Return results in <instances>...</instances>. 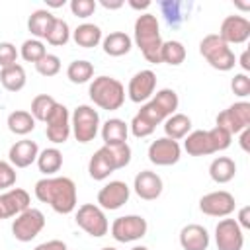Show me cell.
I'll use <instances>...</instances> for the list:
<instances>
[{"label": "cell", "mask_w": 250, "mask_h": 250, "mask_svg": "<svg viewBox=\"0 0 250 250\" xmlns=\"http://www.w3.org/2000/svg\"><path fill=\"white\" fill-rule=\"evenodd\" d=\"M33 191L59 215H70L76 209V184L66 176H45L35 182Z\"/></svg>", "instance_id": "obj_1"}, {"label": "cell", "mask_w": 250, "mask_h": 250, "mask_svg": "<svg viewBox=\"0 0 250 250\" xmlns=\"http://www.w3.org/2000/svg\"><path fill=\"white\" fill-rule=\"evenodd\" d=\"M131 146L127 143L121 145H104L100 146L88 162V174L92 180L102 182L107 180L111 172L125 168L131 162Z\"/></svg>", "instance_id": "obj_2"}, {"label": "cell", "mask_w": 250, "mask_h": 250, "mask_svg": "<svg viewBox=\"0 0 250 250\" xmlns=\"http://www.w3.org/2000/svg\"><path fill=\"white\" fill-rule=\"evenodd\" d=\"M135 43L141 49L143 57L152 62L158 64L160 62V49H162V37H160V25L154 14L145 12L139 14L135 20Z\"/></svg>", "instance_id": "obj_3"}, {"label": "cell", "mask_w": 250, "mask_h": 250, "mask_svg": "<svg viewBox=\"0 0 250 250\" xmlns=\"http://www.w3.org/2000/svg\"><path fill=\"white\" fill-rule=\"evenodd\" d=\"M88 94L94 105H98L100 109H107V111L119 109L125 102V86L117 78L105 76V74L96 76L90 82Z\"/></svg>", "instance_id": "obj_4"}, {"label": "cell", "mask_w": 250, "mask_h": 250, "mask_svg": "<svg viewBox=\"0 0 250 250\" xmlns=\"http://www.w3.org/2000/svg\"><path fill=\"white\" fill-rule=\"evenodd\" d=\"M199 53L209 62V66H213L219 72H229L236 64L234 51L217 33H209L199 41Z\"/></svg>", "instance_id": "obj_5"}, {"label": "cell", "mask_w": 250, "mask_h": 250, "mask_svg": "<svg viewBox=\"0 0 250 250\" xmlns=\"http://www.w3.org/2000/svg\"><path fill=\"white\" fill-rule=\"evenodd\" d=\"M70 129H72V135L78 143L86 145V143L94 141L98 131H100V113H98V109H94L88 104L76 105L72 115H70Z\"/></svg>", "instance_id": "obj_6"}, {"label": "cell", "mask_w": 250, "mask_h": 250, "mask_svg": "<svg viewBox=\"0 0 250 250\" xmlns=\"http://www.w3.org/2000/svg\"><path fill=\"white\" fill-rule=\"evenodd\" d=\"M76 225L90 236L94 238H100V236H105L107 230H109V223H107V217H105V211L96 205V203H84L76 209V217H74Z\"/></svg>", "instance_id": "obj_7"}, {"label": "cell", "mask_w": 250, "mask_h": 250, "mask_svg": "<svg viewBox=\"0 0 250 250\" xmlns=\"http://www.w3.org/2000/svg\"><path fill=\"white\" fill-rule=\"evenodd\" d=\"M45 229V215L35 207H27L12 221V236L20 242H31Z\"/></svg>", "instance_id": "obj_8"}, {"label": "cell", "mask_w": 250, "mask_h": 250, "mask_svg": "<svg viewBox=\"0 0 250 250\" xmlns=\"http://www.w3.org/2000/svg\"><path fill=\"white\" fill-rule=\"evenodd\" d=\"M164 119H166V115L148 100V102H145V104L141 105V109H139V111L135 113V117L131 119L129 131L133 133V137L145 139V137L152 135L154 129H156V125L164 123Z\"/></svg>", "instance_id": "obj_9"}, {"label": "cell", "mask_w": 250, "mask_h": 250, "mask_svg": "<svg viewBox=\"0 0 250 250\" xmlns=\"http://www.w3.org/2000/svg\"><path fill=\"white\" fill-rule=\"evenodd\" d=\"M148 230V223L145 217L141 215H123L117 217L111 227L109 232L117 242H135L141 240Z\"/></svg>", "instance_id": "obj_10"}, {"label": "cell", "mask_w": 250, "mask_h": 250, "mask_svg": "<svg viewBox=\"0 0 250 250\" xmlns=\"http://www.w3.org/2000/svg\"><path fill=\"white\" fill-rule=\"evenodd\" d=\"M215 123L227 129L230 135H238L246 127H250V104L248 102H234L221 113H217Z\"/></svg>", "instance_id": "obj_11"}, {"label": "cell", "mask_w": 250, "mask_h": 250, "mask_svg": "<svg viewBox=\"0 0 250 250\" xmlns=\"http://www.w3.org/2000/svg\"><path fill=\"white\" fill-rule=\"evenodd\" d=\"M47 127H45V135L53 145H62L68 141L72 129H70V113L68 107L59 104L53 107V111L49 113V117L45 119Z\"/></svg>", "instance_id": "obj_12"}, {"label": "cell", "mask_w": 250, "mask_h": 250, "mask_svg": "<svg viewBox=\"0 0 250 250\" xmlns=\"http://www.w3.org/2000/svg\"><path fill=\"white\" fill-rule=\"evenodd\" d=\"M236 207L234 195L227 189H217L209 191L199 199V211L209 217H229Z\"/></svg>", "instance_id": "obj_13"}, {"label": "cell", "mask_w": 250, "mask_h": 250, "mask_svg": "<svg viewBox=\"0 0 250 250\" xmlns=\"http://www.w3.org/2000/svg\"><path fill=\"white\" fill-rule=\"evenodd\" d=\"M215 244L219 250H242L244 230L234 219H221L215 227Z\"/></svg>", "instance_id": "obj_14"}, {"label": "cell", "mask_w": 250, "mask_h": 250, "mask_svg": "<svg viewBox=\"0 0 250 250\" xmlns=\"http://www.w3.org/2000/svg\"><path fill=\"white\" fill-rule=\"evenodd\" d=\"M148 160L156 166H172L182 158V146L178 141L160 137L148 145Z\"/></svg>", "instance_id": "obj_15"}, {"label": "cell", "mask_w": 250, "mask_h": 250, "mask_svg": "<svg viewBox=\"0 0 250 250\" xmlns=\"http://www.w3.org/2000/svg\"><path fill=\"white\" fill-rule=\"evenodd\" d=\"M131 188L123 180H111L98 191V205L104 211H115L129 201Z\"/></svg>", "instance_id": "obj_16"}, {"label": "cell", "mask_w": 250, "mask_h": 250, "mask_svg": "<svg viewBox=\"0 0 250 250\" xmlns=\"http://www.w3.org/2000/svg\"><path fill=\"white\" fill-rule=\"evenodd\" d=\"M229 47L230 45H242L250 37V21L244 16H227L221 21L219 33H217Z\"/></svg>", "instance_id": "obj_17"}, {"label": "cell", "mask_w": 250, "mask_h": 250, "mask_svg": "<svg viewBox=\"0 0 250 250\" xmlns=\"http://www.w3.org/2000/svg\"><path fill=\"white\" fill-rule=\"evenodd\" d=\"M156 90V74L152 70H139L127 84V96L135 104H145L154 96Z\"/></svg>", "instance_id": "obj_18"}, {"label": "cell", "mask_w": 250, "mask_h": 250, "mask_svg": "<svg viewBox=\"0 0 250 250\" xmlns=\"http://www.w3.org/2000/svg\"><path fill=\"white\" fill-rule=\"evenodd\" d=\"M27 207H31V197L21 188H10L0 193V221L18 217Z\"/></svg>", "instance_id": "obj_19"}, {"label": "cell", "mask_w": 250, "mask_h": 250, "mask_svg": "<svg viewBox=\"0 0 250 250\" xmlns=\"http://www.w3.org/2000/svg\"><path fill=\"white\" fill-rule=\"evenodd\" d=\"M133 189L135 193L145 199V201H154L160 197L162 189H164V184H162V178L152 172V170H143L135 176L133 180Z\"/></svg>", "instance_id": "obj_20"}, {"label": "cell", "mask_w": 250, "mask_h": 250, "mask_svg": "<svg viewBox=\"0 0 250 250\" xmlns=\"http://www.w3.org/2000/svg\"><path fill=\"white\" fill-rule=\"evenodd\" d=\"M39 156V146L31 139L16 141L8 150V162L14 168H27L31 166Z\"/></svg>", "instance_id": "obj_21"}, {"label": "cell", "mask_w": 250, "mask_h": 250, "mask_svg": "<svg viewBox=\"0 0 250 250\" xmlns=\"http://www.w3.org/2000/svg\"><path fill=\"white\" fill-rule=\"evenodd\" d=\"M184 139H186L184 141V150L189 156H207V154H215L217 152L215 143L211 139V133L205 131V129L191 131Z\"/></svg>", "instance_id": "obj_22"}, {"label": "cell", "mask_w": 250, "mask_h": 250, "mask_svg": "<svg viewBox=\"0 0 250 250\" xmlns=\"http://www.w3.org/2000/svg\"><path fill=\"white\" fill-rule=\"evenodd\" d=\"M180 246L184 250H207L209 248V232L203 225L189 223L180 230Z\"/></svg>", "instance_id": "obj_23"}, {"label": "cell", "mask_w": 250, "mask_h": 250, "mask_svg": "<svg viewBox=\"0 0 250 250\" xmlns=\"http://www.w3.org/2000/svg\"><path fill=\"white\" fill-rule=\"evenodd\" d=\"M55 20H57V16H53L45 8H39V10L31 12V16L27 20V29L35 39H45L49 35V31H51Z\"/></svg>", "instance_id": "obj_24"}, {"label": "cell", "mask_w": 250, "mask_h": 250, "mask_svg": "<svg viewBox=\"0 0 250 250\" xmlns=\"http://www.w3.org/2000/svg\"><path fill=\"white\" fill-rule=\"evenodd\" d=\"M100 133H102L104 145H121V143H127L129 125L119 117H111L102 125Z\"/></svg>", "instance_id": "obj_25"}, {"label": "cell", "mask_w": 250, "mask_h": 250, "mask_svg": "<svg viewBox=\"0 0 250 250\" xmlns=\"http://www.w3.org/2000/svg\"><path fill=\"white\" fill-rule=\"evenodd\" d=\"M102 47H104V53L109 57H123L131 51L133 39L125 31H111L102 39Z\"/></svg>", "instance_id": "obj_26"}, {"label": "cell", "mask_w": 250, "mask_h": 250, "mask_svg": "<svg viewBox=\"0 0 250 250\" xmlns=\"http://www.w3.org/2000/svg\"><path fill=\"white\" fill-rule=\"evenodd\" d=\"M72 39H74V43H76L78 47H82V49H92V47H98L104 37H102L100 25L86 21V23H80V25L72 31Z\"/></svg>", "instance_id": "obj_27"}, {"label": "cell", "mask_w": 250, "mask_h": 250, "mask_svg": "<svg viewBox=\"0 0 250 250\" xmlns=\"http://www.w3.org/2000/svg\"><path fill=\"white\" fill-rule=\"evenodd\" d=\"M209 176L215 184H229L236 176V162L229 156H217L209 164Z\"/></svg>", "instance_id": "obj_28"}, {"label": "cell", "mask_w": 250, "mask_h": 250, "mask_svg": "<svg viewBox=\"0 0 250 250\" xmlns=\"http://www.w3.org/2000/svg\"><path fill=\"white\" fill-rule=\"evenodd\" d=\"M164 133L168 139L172 141H180L184 139L188 133H191V119L186 113H174L170 117L164 119Z\"/></svg>", "instance_id": "obj_29"}, {"label": "cell", "mask_w": 250, "mask_h": 250, "mask_svg": "<svg viewBox=\"0 0 250 250\" xmlns=\"http://www.w3.org/2000/svg\"><path fill=\"white\" fill-rule=\"evenodd\" d=\"M27 82L25 70L21 64H10L6 68H0V84L8 90V92H20Z\"/></svg>", "instance_id": "obj_30"}, {"label": "cell", "mask_w": 250, "mask_h": 250, "mask_svg": "<svg viewBox=\"0 0 250 250\" xmlns=\"http://www.w3.org/2000/svg\"><path fill=\"white\" fill-rule=\"evenodd\" d=\"M35 162H37L39 172H43L45 176H53L62 168V152L57 146L43 148V150H39V156Z\"/></svg>", "instance_id": "obj_31"}, {"label": "cell", "mask_w": 250, "mask_h": 250, "mask_svg": "<svg viewBox=\"0 0 250 250\" xmlns=\"http://www.w3.org/2000/svg\"><path fill=\"white\" fill-rule=\"evenodd\" d=\"M6 125H8L10 133L25 137V135H29V133L35 129V119H33V115H31L29 111H25V109H16V111H12V113L8 115Z\"/></svg>", "instance_id": "obj_32"}, {"label": "cell", "mask_w": 250, "mask_h": 250, "mask_svg": "<svg viewBox=\"0 0 250 250\" xmlns=\"http://www.w3.org/2000/svg\"><path fill=\"white\" fill-rule=\"evenodd\" d=\"M186 47L182 41L170 39V41H162V49H160V62H166L170 66H180L186 61Z\"/></svg>", "instance_id": "obj_33"}, {"label": "cell", "mask_w": 250, "mask_h": 250, "mask_svg": "<svg viewBox=\"0 0 250 250\" xmlns=\"http://www.w3.org/2000/svg\"><path fill=\"white\" fill-rule=\"evenodd\" d=\"M158 6H160V10H162V16L166 18L168 25H172V27H178L182 21H186L188 14H186L184 10H186V8H189L191 4H186V2H178V0H164V2H160Z\"/></svg>", "instance_id": "obj_34"}, {"label": "cell", "mask_w": 250, "mask_h": 250, "mask_svg": "<svg viewBox=\"0 0 250 250\" xmlns=\"http://www.w3.org/2000/svg\"><path fill=\"white\" fill-rule=\"evenodd\" d=\"M150 102H152L166 117L174 115L176 109H178V105H180V98H178L176 90H172V88H162V90H158V92L150 98Z\"/></svg>", "instance_id": "obj_35"}, {"label": "cell", "mask_w": 250, "mask_h": 250, "mask_svg": "<svg viewBox=\"0 0 250 250\" xmlns=\"http://www.w3.org/2000/svg\"><path fill=\"white\" fill-rule=\"evenodd\" d=\"M66 78L72 84H86L94 78V64L90 61H84V59L72 61L66 68Z\"/></svg>", "instance_id": "obj_36"}, {"label": "cell", "mask_w": 250, "mask_h": 250, "mask_svg": "<svg viewBox=\"0 0 250 250\" xmlns=\"http://www.w3.org/2000/svg\"><path fill=\"white\" fill-rule=\"evenodd\" d=\"M55 105H57V100H55L53 96H49V94H39V96H35V98L31 100V109H29V113L33 115L35 121H43V123H45V119L49 117V113L53 111Z\"/></svg>", "instance_id": "obj_37"}, {"label": "cell", "mask_w": 250, "mask_h": 250, "mask_svg": "<svg viewBox=\"0 0 250 250\" xmlns=\"http://www.w3.org/2000/svg\"><path fill=\"white\" fill-rule=\"evenodd\" d=\"M20 55H21V59L25 61V62H39L45 55H47V49H45V43L41 41V39H35V37H31V39H25L23 43H21V47H20Z\"/></svg>", "instance_id": "obj_38"}, {"label": "cell", "mask_w": 250, "mask_h": 250, "mask_svg": "<svg viewBox=\"0 0 250 250\" xmlns=\"http://www.w3.org/2000/svg\"><path fill=\"white\" fill-rule=\"evenodd\" d=\"M70 33H72V31H70L68 23H66L64 20L57 18V20H55V23H53V27H51V31H49V35H47L45 39H47V43H49V45L62 47V45H66V43H68Z\"/></svg>", "instance_id": "obj_39"}, {"label": "cell", "mask_w": 250, "mask_h": 250, "mask_svg": "<svg viewBox=\"0 0 250 250\" xmlns=\"http://www.w3.org/2000/svg\"><path fill=\"white\" fill-rule=\"evenodd\" d=\"M35 70L41 74V76H57L61 72V59L53 53H47L39 62H35Z\"/></svg>", "instance_id": "obj_40"}, {"label": "cell", "mask_w": 250, "mask_h": 250, "mask_svg": "<svg viewBox=\"0 0 250 250\" xmlns=\"http://www.w3.org/2000/svg\"><path fill=\"white\" fill-rule=\"evenodd\" d=\"M96 6H98L96 0H70V12H72V16L82 18V20L90 18L96 12Z\"/></svg>", "instance_id": "obj_41"}, {"label": "cell", "mask_w": 250, "mask_h": 250, "mask_svg": "<svg viewBox=\"0 0 250 250\" xmlns=\"http://www.w3.org/2000/svg\"><path fill=\"white\" fill-rule=\"evenodd\" d=\"M20 51L10 41H0V68H6L10 64H16Z\"/></svg>", "instance_id": "obj_42"}, {"label": "cell", "mask_w": 250, "mask_h": 250, "mask_svg": "<svg viewBox=\"0 0 250 250\" xmlns=\"http://www.w3.org/2000/svg\"><path fill=\"white\" fill-rule=\"evenodd\" d=\"M230 90L238 96V98H246L250 96V76L244 72H238L232 76L230 80Z\"/></svg>", "instance_id": "obj_43"}, {"label": "cell", "mask_w": 250, "mask_h": 250, "mask_svg": "<svg viewBox=\"0 0 250 250\" xmlns=\"http://www.w3.org/2000/svg\"><path fill=\"white\" fill-rule=\"evenodd\" d=\"M18 180V174H16V168L6 162V160H0V189H8L16 184Z\"/></svg>", "instance_id": "obj_44"}, {"label": "cell", "mask_w": 250, "mask_h": 250, "mask_svg": "<svg viewBox=\"0 0 250 250\" xmlns=\"http://www.w3.org/2000/svg\"><path fill=\"white\" fill-rule=\"evenodd\" d=\"M33 250H68V246H66V242H62L59 238H53V240H47V242L37 244Z\"/></svg>", "instance_id": "obj_45"}, {"label": "cell", "mask_w": 250, "mask_h": 250, "mask_svg": "<svg viewBox=\"0 0 250 250\" xmlns=\"http://www.w3.org/2000/svg\"><path fill=\"white\" fill-rule=\"evenodd\" d=\"M234 221L238 223V227H240L242 230H248V229H250V205H244V207H240V211H238V217H236Z\"/></svg>", "instance_id": "obj_46"}, {"label": "cell", "mask_w": 250, "mask_h": 250, "mask_svg": "<svg viewBox=\"0 0 250 250\" xmlns=\"http://www.w3.org/2000/svg\"><path fill=\"white\" fill-rule=\"evenodd\" d=\"M238 135H240V141H238V143H240V148H242L244 152H248V150H250V146H248V141H250V127H246V129L240 131Z\"/></svg>", "instance_id": "obj_47"}, {"label": "cell", "mask_w": 250, "mask_h": 250, "mask_svg": "<svg viewBox=\"0 0 250 250\" xmlns=\"http://www.w3.org/2000/svg\"><path fill=\"white\" fill-rule=\"evenodd\" d=\"M100 4H102L105 10H119L125 2H123V0H100Z\"/></svg>", "instance_id": "obj_48"}, {"label": "cell", "mask_w": 250, "mask_h": 250, "mask_svg": "<svg viewBox=\"0 0 250 250\" xmlns=\"http://www.w3.org/2000/svg\"><path fill=\"white\" fill-rule=\"evenodd\" d=\"M238 64L242 66V70H244V74L250 70V53H248V49L240 55V59H238Z\"/></svg>", "instance_id": "obj_49"}, {"label": "cell", "mask_w": 250, "mask_h": 250, "mask_svg": "<svg viewBox=\"0 0 250 250\" xmlns=\"http://www.w3.org/2000/svg\"><path fill=\"white\" fill-rule=\"evenodd\" d=\"M133 10H148L150 8V0H143V2H137V0H129L127 2Z\"/></svg>", "instance_id": "obj_50"}, {"label": "cell", "mask_w": 250, "mask_h": 250, "mask_svg": "<svg viewBox=\"0 0 250 250\" xmlns=\"http://www.w3.org/2000/svg\"><path fill=\"white\" fill-rule=\"evenodd\" d=\"M64 4V0L62 2H49V6H53V8H59V6H62Z\"/></svg>", "instance_id": "obj_51"}, {"label": "cell", "mask_w": 250, "mask_h": 250, "mask_svg": "<svg viewBox=\"0 0 250 250\" xmlns=\"http://www.w3.org/2000/svg\"><path fill=\"white\" fill-rule=\"evenodd\" d=\"M131 250H148V248H146V246H133Z\"/></svg>", "instance_id": "obj_52"}, {"label": "cell", "mask_w": 250, "mask_h": 250, "mask_svg": "<svg viewBox=\"0 0 250 250\" xmlns=\"http://www.w3.org/2000/svg\"><path fill=\"white\" fill-rule=\"evenodd\" d=\"M102 250H117V248H115V246H104Z\"/></svg>", "instance_id": "obj_53"}]
</instances>
